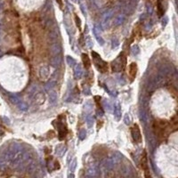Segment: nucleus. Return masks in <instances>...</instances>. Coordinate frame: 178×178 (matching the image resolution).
I'll return each instance as SVG.
<instances>
[{"label":"nucleus","mask_w":178,"mask_h":178,"mask_svg":"<svg viewBox=\"0 0 178 178\" xmlns=\"http://www.w3.org/2000/svg\"><path fill=\"white\" fill-rule=\"evenodd\" d=\"M153 133L159 142H165L170 133H173L171 126L168 121L163 119L154 120L152 125Z\"/></svg>","instance_id":"nucleus-1"},{"label":"nucleus","mask_w":178,"mask_h":178,"mask_svg":"<svg viewBox=\"0 0 178 178\" xmlns=\"http://www.w3.org/2000/svg\"><path fill=\"white\" fill-rule=\"evenodd\" d=\"M126 66H127V55L124 52H122L118 56V58L112 62L111 69L115 72H119L121 70H124Z\"/></svg>","instance_id":"nucleus-2"},{"label":"nucleus","mask_w":178,"mask_h":178,"mask_svg":"<svg viewBox=\"0 0 178 178\" xmlns=\"http://www.w3.org/2000/svg\"><path fill=\"white\" fill-rule=\"evenodd\" d=\"M92 57L95 66L101 73H105L108 71V63L102 59L99 53H97L96 52H92Z\"/></svg>","instance_id":"nucleus-3"},{"label":"nucleus","mask_w":178,"mask_h":178,"mask_svg":"<svg viewBox=\"0 0 178 178\" xmlns=\"http://www.w3.org/2000/svg\"><path fill=\"white\" fill-rule=\"evenodd\" d=\"M141 167L144 173V176L145 177H151V174H150V169H149V165H148V158H147V153L144 151V153L142 155V158H141Z\"/></svg>","instance_id":"nucleus-4"},{"label":"nucleus","mask_w":178,"mask_h":178,"mask_svg":"<svg viewBox=\"0 0 178 178\" xmlns=\"http://www.w3.org/2000/svg\"><path fill=\"white\" fill-rule=\"evenodd\" d=\"M131 135H132L133 140L136 142V144H141L142 142V136L141 134V130L137 124H134V126L131 128Z\"/></svg>","instance_id":"nucleus-5"},{"label":"nucleus","mask_w":178,"mask_h":178,"mask_svg":"<svg viewBox=\"0 0 178 178\" xmlns=\"http://www.w3.org/2000/svg\"><path fill=\"white\" fill-rule=\"evenodd\" d=\"M57 122V128H58V137L60 140H63L67 134H68V129L66 125L63 123V121H60V118H58L57 120H55Z\"/></svg>","instance_id":"nucleus-6"},{"label":"nucleus","mask_w":178,"mask_h":178,"mask_svg":"<svg viewBox=\"0 0 178 178\" xmlns=\"http://www.w3.org/2000/svg\"><path fill=\"white\" fill-rule=\"evenodd\" d=\"M137 70H138L137 64L135 62H132L128 67V76L130 78V82H133L135 79L137 75Z\"/></svg>","instance_id":"nucleus-7"},{"label":"nucleus","mask_w":178,"mask_h":178,"mask_svg":"<svg viewBox=\"0 0 178 178\" xmlns=\"http://www.w3.org/2000/svg\"><path fill=\"white\" fill-rule=\"evenodd\" d=\"M81 59H82V62H83V65H84V68L85 69H89L91 68V61H90V58L89 56L86 55V53H82L81 55Z\"/></svg>","instance_id":"nucleus-8"},{"label":"nucleus","mask_w":178,"mask_h":178,"mask_svg":"<svg viewBox=\"0 0 178 178\" xmlns=\"http://www.w3.org/2000/svg\"><path fill=\"white\" fill-rule=\"evenodd\" d=\"M142 36V32H141V28L138 27V25L136 27H135L134 31H133V35H132V41L134 40H139L140 38Z\"/></svg>","instance_id":"nucleus-9"},{"label":"nucleus","mask_w":178,"mask_h":178,"mask_svg":"<svg viewBox=\"0 0 178 178\" xmlns=\"http://www.w3.org/2000/svg\"><path fill=\"white\" fill-rule=\"evenodd\" d=\"M169 124H170V126H171V128L173 130V132L176 131L177 130V126H178V118H177V116L174 115L171 120L169 121Z\"/></svg>","instance_id":"nucleus-10"},{"label":"nucleus","mask_w":178,"mask_h":178,"mask_svg":"<svg viewBox=\"0 0 178 178\" xmlns=\"http://www.w3.org/2000/svg\"><path fill=\"white\" fill-rule=\"evenodd\" d=\"M75 21H76V24H77V27L81 29V22H80V19L78 17V15H75Z\"/></svg>","instance_id":"nucleus-11"},{"label":"nucleus","mask_w":178,"mask_h":178,"mask_svg":"<svg viewBox=\"0 0 178 178\" xmlns=\"http://www.w3.org/2000/svg\"><path fill=\"white\" fill-rule=\"evenodd\" d=\"M95 102H96V104H97V106H98V108H100L101 105H100L99 102H100V100H101V97H100V96H95Z\"/></svg>","instance_id":"nucleus-12"},{"label":"nucleus","mask_w":178,"mask_h":178,"mask_svg":"<svg viewBox=\"0 0 178 178\" xmlns=\"http://www.w3.org/2000/svg\"><path fill=\"white\" fill-rule=\"evenodd\" d=\"M56 2L58 3V5L60 6V7H61V8H62V6H63V4H62V0H56Z\"/></svg>","instance_id":"nucleus-13"}]
</instances>
